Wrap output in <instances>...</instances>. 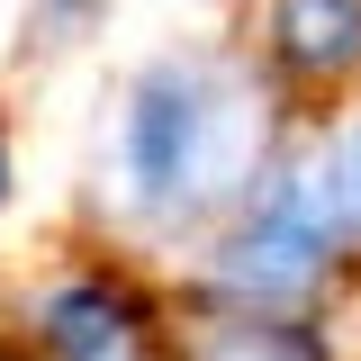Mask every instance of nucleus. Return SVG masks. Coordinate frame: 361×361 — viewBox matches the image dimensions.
I'll list each match as a JSON object with an SVG mask.
<instances>
[{
	"label": "nucleus",
	"mask_w": 361,
	"mask_h": 361,
	"mask_svg": "<svg viewBox=\"0 0 361 361\" xmlns=\"http://www.w3.org/2000/svg\"><path fill=\"white\" fill-rule=\"evenodd\" d=\"M253 145H262V109L244 73L217 54H163L135 73L118 109V199L145 217H199L235 190Z\"/></svg>",
	"instance_id": "f257e3e1"
},
{
	"label": "nucleus",
	"mask_w": 361,
	"mask_h": 361,
	"mask_svg": "<svg viewBox=\"0 0 361 361\" xmlns=\"http://www.w3.org/2000/svg\"><path fill=\"white\" fill-rule=\"evenodd\" d=\"M271 37L298 73H343L361 54V0H280Z\"/></svg>",
	"instance_id": "f03ea898"
},
{
	"label": "nucleus",
	"mask_w": 361,
	"mask_h": 361,
	"mask_svg": "<svg viewBox=\"0 0 361 361\" xmlns=\"http://www.w3.org/2000/svg\"><path fill=\"white\" fill-rule=\"evenodd\" d=\"M45 343L63 361H118L135 343V316H127V298H109V289H63V298L45 307Z\"/></svg>",
	"instance_id": "7ed1b4c3"
},
{
	"label": "nucleus",
	"mask_w": 361,
	"mask_h": 361,
	"mask_svg": "<svg viewBox=\"0 0 361 361\" xmlns=\"http://www.w3.org/2000/svg\"><path fill=\"white\" fill-rule=\"evenodd\" d=\"M190 361H325L307 343V334H289V325H262V316H235V325H217L208 343Z\"/></svg>",
	"instance_id": "20e7f679"
},
{
	"label": "nucleus",
	"mask_w": 361,
	"mask_h": 361,
	"mask_svg": "<svg viewBox=\"0 0 361 361\" xmlns=\"http://www.w3.org/2000/svg\"><path fill=\"white\" fill-rule=\"evenodd\" d=\"M343 180H353V217H361V127L343 135Z\"/></svg>",
	"instance_id": "39448f33"
}]
</instances>
